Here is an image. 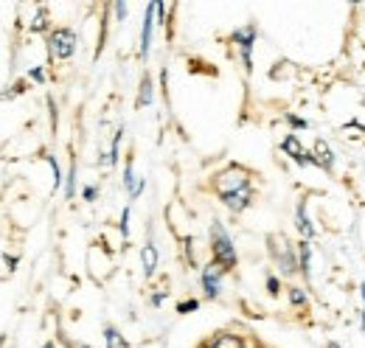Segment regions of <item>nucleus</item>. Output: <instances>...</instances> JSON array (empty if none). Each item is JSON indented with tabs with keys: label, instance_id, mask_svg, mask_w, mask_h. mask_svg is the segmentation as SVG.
<instances>
[{
	"label": "nucleus",
	"instance_id": "f257e3e1",
	"mask_svg": "<svg viewBox=\"0 0 365 348\" xmlns=\"http://www.w3.org/2000/svg\"><path fill=\"white\" fill-rule=\"evenodd\" d=\"M208 236H211V256H214V264H220L225 272H230L239 259H236V247H233V239H230V233L225 230V225H222L220 219H214Z\"/></svg>",
	"mask_w": 365,
	"mask_h": 348
},
{
	"label": "nucleus",
	"instance_id": "f03ea898",
	"mask_svg": "<svg viewBox=\"0 0 365 348\" xmlns=\"http://www.w3.org/2000/svg\"><path fill=\"white\" fill-rule=\"evenodd\" d=\"M48 53H51V59H59V62L71 59L76 53V31L65 29V26L51 29L48 31Z\"/></svg>",
	"mask_w": 365,
	"mask_h": 348
},
{
	"label": "nucleus",
	"instance_id": "7ed1b4c3",
	"mask_svg": "<svg viewBox=\"0 0 365 348\" xmlns=\"http://www.w3.org/2000/svg\"><path fill=\"white\" fill-rule=\"evenodd\" d=\"M214 188H217L220 197L242 191V188H250V172L242 169V166H228L225 172H220L214 177Z\"/></svg>",
	"mask_w": 365,
	"mask_h": 348
},
{
	"label": "nucleus",
	"instance_id": "20e7f679",
	"mask_svg": "<svg viewBox=\"0 0 365 348\" xmlns=\"http://www.w3.org/2000/svg\"><path fill=\"white\" fill-rule=\"evenodd\" d=\"M270 253H273L275 264L281 267L284 275L298 272V247H292L284 236H270Z\"/></svg>",
	"mask_w": 365,
	"mask_h": 348
},
{
	"label": "nucleus",
	"instance_id": "39448f33",
	"mask_svg": "<svg viewBox=\"0 0 365 348\" xmlns=\"http://www.w3.org/2000/svg\"><path fill=\"white\" fill-rule=\"evenodd\" d=\"M230 40L236 43L239 48V53H242V65H245V71L250 73L253 71V45H256V26H245V29H236L233 34H230Z\"/></svg>",
	"mask_w": 365,
	"mask_h": 348
},
{
	"label": "nucleus",
	"instance_id": "423d86ee",
	"mask_svg": "<svg viewBox=\"0 0 365 348\" xmlns=\"http://www.w3.org/2000/svg\"><path fill=\"white\" fill-rule=\"evenodd\" d=\"M222 275H225V270L220 267V264H205L202 267V272H200V281H202V290H205V298H211V301H217L220 295H222Z\"/></svg>",
	"mask_w": 365,
	"mask_h": 348
},
{
	"label": "nucleus",
	"instance_id": "0eeeda50",
	"mask_svg": "<svg viewBox=\"0 0 365 348\" xmlns=\"http://www.w3.org/2000/svg\"><path fill=\"white\" fill-rule=\"evenodd\" d=\"M155 14H158V3H149L146 6V14H143V29H140V59L149 56V48H152V31H155Z\"/></svg>",
	"mask_w": 365,
	"mask_h": 348
},
{
	"label": "nucleus",
	"instance_id": "6e6552de",
	"mask_svg": "<svg viewBox=\"0 0 365 348\" xmlns=\"http://www.w3.org/2000/svg\"><path fill=\"white\" fill-rule=\"evenodd\" d=\"M222 200V205L233 211V214H242V211H247L250 205H253V188H242V191H233V194H225V197H220Z\"/></svg>",
	"mask_w": 365,
	"mask_h": 348
},
{
	"label": "nucleus",
	"instance_id": "1a4fd4ad",
	"mask_svg": "<svg viewBox=\"0 0 365 348\" xmlns=\"http://www.w3.org/2000/svg\"><path fill=\"white\" fill-rule=\"evenodd\" d=\"M158 264H160L158 247H155L152 242H146V245L140 247V267H143V275H146V278H152V275L158 272Z\"/></svg>",
	"mask_w": 365,
	"mask_h": 348
},
{
	"label": "nucleus",
	"instance_id": "9d476101",
	"mask_svg": "<svg viewBox=\"0 0 365 348\" xmlns=\"http://www.w3.org/2000/svg\"><path fill=\"white\" fill-rule=\"evenodd\" d=\"M298 272L309 281L312 278V242H298Z\"/></svg>",
	"mask_w": 365,
	"mask_h": 348
},
{
	"label": "nucleus",
	"instance_id": "9b49d317",
	"mask_svg": "<svg viewBox=\"0 0 365 348\" xmlns=\"http://www.w3.org/2000/svg\"><path fill=\"white\" fill-rule=\"evenodd\" d=\"M281 152H284V155H289L295 163H301V158H304V152H307V149H304V143L298 140V135H295V132H289V135H284V140H281Z\"/></svg>",
	"mask_w": 365,
	"mask_h": 348
},
{
	"label": "nucleus",
	"instance_id": "f8f14e48",
	"mask_svg": "<svg viewBox=\"0 0 365 348\" xmlns=\"http://www.w3.org/2000/svg\"><path fill=\"white\" fill-rule=\"evenodd\" d=\"M295 225H298L301 236H304L307 242H312L315 227H312V222H309V217H307V203H304V200H301V203H298V208H295Z\"/></svg>",
	"mask_w": 365,
	"mask_h": 348
},
{
	"label": "nucleus",
	"instance_id": "ddd939ff",
	"mask_svg": "<svg viewBox=\"0 0 365 348\" xmlns=\"http://www.w3.org/2000/svg\"><path fill=\"white\" fill-rule=\"evenodd\" d=\"M202 348H247V343L239 334H217V337H211Z\"/></svg>",
	"mask_w": 365,
	"mask_h": 348
},
{
	"label": "nucleus",
	"instance_id": "4468645a",
	"mask_svg": "<svg viewBox=\"0 0 365 348\" xmlns=\"http://www.w3.org/2000/svg\"><path fill=\"white\" fill-rule=\"evenodd\" d=\"M315 158H318V166L323 172H331V169H334V152H331V146H329L326 140H318V143H315Z\"/></svg>",
	"mask_w": 365,
	"mask_h": 348
},
{
	"label": "nucleus",
	"instance_id": "2eb2a0df",
	"mask_svg": "<svg viewBox=\"0 0 365 348\" xmlns=\"http://www.w3.org/2000/svg\"><path fill=\"white\" fill-rule=\"evenodd\" d=\"M152 79L149 76H143V82H140V90H138V107H146V104H152V96H155V90H152Z\"/></svg>",
	"mask_w": 365,
	"mask_h": 348
},
{
	"label": "nucleus",
	"instance_id": "dca6fc26",
	"mask_svg": "<svg viewBox=\"0 0 365 348\" xmlns=\"http://www.w3.org/2000/svg\"><path fill=\"white\" fill-rule=\"evenodd\" d=\"M104 343H107V348H127V340L118 334L115 326H107L104 329Z\"/></svg>",
	"mask_w": 365,
	"mask_h": 348
},
{
	"label": "nucleus",
	"instance_id": "f3484780",
	"mask_svg": "<svg viewBox=\"0 0 365 348\" xmlns=\"http://www.w3.org/2000/svg\"><path fill=\"white\" fill-rule=\"evenodd\" d=\"M34 34H40V31H48V9L46 6H37V14H34V20H31V26H29Z\"/></svg>",
	"mask_w": 365,
	"mask_h": 348
},
{
	"label": "nucleus",
	"instance_id": "a211bd4d",
	"mask_svg": "<svg viewBox=\"0 0 365 348\" xmlns=\"http://www.w3.org/2000/svg\"><path fill=\"white\" fill-rule=\"evenodd\" d=\"M289 304L295 306V309H301V306H307L309 304V292L304 290V287H289Z\"/></svg>",
	"mask_w": 365,
	"mask_h": 348
},
{
	"label": "nucleus",
	"instance_id": "6ab92c4d",
	"mask_svg": "<svg viewBox=\"0 0 365 348\" xmlns=\"http://www.w3.org/2000/svg\"><path fill=\"white\" fill-rule=\"evenodd\" d=\"M48 166H51V172H53V191H59L62 188V183H65V177H62V169H59V163H56V158L53 155H46Z\"/></svg>",
	"mask_w": 365,
	"mask_h": 348
},
{
	"label": "nucleus",
	"instance_id": "aec40b11",
	"mask_svg": "<svg viewBox=\"0 0 365 348\" xmlns=\"http://www.w3.org/2000/svg\"><path fill=\"white\" fill-rule=\"evenodd\" d=\"M138 180H140V177H135V172H133V160H127V166H124V188H127V194L135 188Z\"/></svg>",
	"mask_w": 365,
	"mask_h": 348
},
{
	"label": "nucleus",
	"instance_id": "412c9836",
	"mask_svg": "<svg viewBox=\"0 0 365 348\" xmlns=\"http://www.w3.org/2000/svg\"><path fill=\"white\" fill-rule=\"evenodd\" d=\"M73 194H76V163L71 166V172H68V183H65V197H68V200H73Z\"/></svg>",
	"mask_w": 365,
	"mask_h": 348
},
{
	"label": "nucleus",
	"instance_id": "4be33fe9",
	"mask_svg": "<svg viewBox=\"0 0 365 348\" xmlns=\"http://www.w3.org/2000/svg\"><path fill=\"white\" fill-rule=\"evenodd\" d=\"M197 309H200V301H197V298H188V301H180V304H178V312H180V314L197 312Z\"/></svg>",
	"mask_w": 365,
	"mask_h": 348
},
{
	"label": "nucleus",
	"instance_id": "5701e85b",
	"mask_svg": "<svg viewBox=\"0 0 365 348\" xmlns=\"http://www.w3.org/2000/svg\"><path fill=\"white\" fill-rule=\"evenodd\" d=\"M287 124H289L292 130H307V127H309L307 118H298V116H292V113H287Z\"/></svg>",
	"mask_w": 365,
	"mask_h": 348
},
{
	"label": "nucleus",
	"instance_id": "b1692460",
	"mask_svg": "<svg viewBox=\"0 0 365 348\" xmlns=\"http://www.w3.org/2000/svg\"><path fill=\"white\" fill-rule=\"evenodd\" d=\"M121 233H124V239H130V208L121 211Z\"/></svg>",
	"mask_w": 365,
	"mask_h": 348
},
{
	"label": "nucleus",
	"instance_id": "393cba45",
	"mask_svg": "<svg viewBox=\"0 0 365 348\" xmlns=\"http://www.w3.org/2000/svg\"><path fill=\"white\" fill-rule=\"evenodd\" d=\"M267 292H270V295H278V292H281V281H278V275H267Z\"/></svg>",
	"mask_w": 365,
	"mask_h": 348
},
{
	"label": "nucleus",
	"instance_id": "a878e982",
	"mask_svg": "<svg viewBox=\"0 0 365 348\" xmlns=\"http://www.w3.org/2000/svg\"><path fill=\"white\" fill-rule=\"evenodd\" d=\"M113 11H115V17H118V20H124V17H127V11H130V6H127V3H113Z\"/></svg>",
	"mask_w": 365,
	"mask_h": 348
},
{
	"label": "nucleus",
	"instance_id": "bb28decb",
	"mask_svg": "<svg viewBox=\"0 0 365 348\" xmlns=\"http://www.w3.org/2000/svg\"><path fill=\"white\" fill-rule=\"evenodd\" d=\"M29 76H31L37 85H43V82H46V71H43V68H34V71H29Z\"/></svg>",
	"mask_w": 365,
	"mask_h": 348
},
{
	"label": "nucleus",
	"instance_id": "cd10ccee",
	"mask_svg": "<svg viewBox=\"0 0 365 348\" xmlns=\"http://www.w3.org/2000/svg\"><path fill=\"white\" fill-rule=\"evenodd\" d=\"M166 298H169V292H163V290H160V292H155V295H152V306H160Z\"/></svg>",
	"mask_w": 365,
	"mask_h": 348
},
{
	"label": "nucleus",
	"instance_id": "c85d7f7f",
	"mask_svg": "<svg viewBox=\"0 0 365 348\" xmlns=\"http://www.w3.org/2000/svg\"><path fill=\"white\" fill-rule=\"evenodd\" d=\"M96 194H98L96 185H85V188H82V197H85V200H96Z\"/></svg>",
	"mask_w": 365,
	"mask_h": 348
},
{
	"label": "nucleus",
	"instance_id": "c756f323",
	"mask_svg": "<svg viewBox=\"0 0 365 348\" xmlns=\"http://www.w3.org/2000/svg\"><path fill=\"white\" fill-rule=\"evenodd\" d=\"M17 256H6V267H9V270H14V267H17Z\"/></svg>",
	"mask_w": 365,
	"mask_h": 348
},
{
	"label": "nucleus",
	"instance_id": "7c9ffc66",
	"mask_svg": "<svg viewBox=\"0 0 365 348\" xmlns=\"http://www.w3.org/2000/svg\"><path fill=\"white\" fill-rule=\"evenodd\" d=\"M360 295H363V309H365V284H360Z\"/></svg>",
	"mask_w": 365,
	"mask_h": 348
},
{
	"label": "nucleus",
	"instance_id": "2f4dec72",
	"mask_svg": "<svg viewBox=\"0 0 365 348\" xmlns=\"http://www.w3.org/2000/svg\"><path fill=\"white\" fill-rule=\"evenodd\" d=\"M43 348H56V346H53V343H46V346H43Z\"/></svg>",
	"mask_w": 365,
	"mask_h": 348
},
{
	"label": "nucleus",
	"instance_id": "473e14b6",
	"mask_svg": "<svg viewBox=\"0 0 365 348\" xmlns=\"http://www.w3.org/2000/svg\"><path fill=\"white\" fill-rule=\"evenodd\" d=\"M363 332H365V312H363Z\"/></svg>",
	"mask_w": 365,
	"mask_h": 348
}]
</instances>
